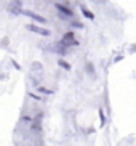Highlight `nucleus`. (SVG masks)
I'll use <instances>...</instances> for the list:
<instances>
[{"label": "nucleus", "instance_id": "f257e3e1", "mask_svg": "<svg viewBox=\"0 0 136 146\" xmlns=\"http://www.w3.org/2000/svg\"><path fill=\"white\" fill-rule=\"evenodd\" d=\"M26 29L34 32V34H38V35H43V37H48L51 35V31L50 29H45V27H40V26H34V24H27Z\"/></svg>", "mask_w": 136, "mask_h": 146}, {"label": "nucleus", "instance_id": "f03ea898", "mask_svg": "<svg viewBox=\"0 0 136 146\" xmlns=\"http://www.w3.org/2000/svg\"><path fill=\"white\" fill-rule=\"evenodd\" d=\"M22 15H26V16L32 18L34 21L40 23V24H45V23H47V19H45V18H43V16H40V15L34 13V11H30V10H22Z\"/></svg>", "mask_w": 136, "mask_h": 146}, {"label": "nucleus", "instance_id": "7ed1b4c3", "mask_svg": "<svg viewBox=\"0 0 136 146\" xmlns=\"http://www.w3.org/2000/svg\"><path fill=\"white\" fill-rule=\"evenodd\" d=\"M55 8L58 10L59 13H63L64 16H74L72 10H69V7H66V5H63V3H55Z\"/></svg>", "mask_w": 136, "mask_h": 146}, {"label": "nucleus", "instance_id": "20e7f679", "mask_svg": "<svg viewBox=\"0 0 136 146\" xmlns=\"http://www.w3.org/2000/svg\"><path fill=\"white\" fill-rule=\"evenodd\" d=\"M80 10H82V13L85 15V18H88V19H94V15L91 13L88 8H86L85 5H80Z\"/></svg>", "mask_w": 136, "mask_h": 146}, {"label": "nucleus", "instance_id": "39448f33", "mask_svg": "<svg viewBox=\"0 0 136 146\" xmlns=\"http://www.w3.org/2000/svg\"><path fill=\"white\" fill-rule=\"evenodd\" d=\"M58 64H59L61 68H64V69H67V71H71V64H69L67 61H64V60H58Z\"/></svg>", "mask_w": 136, "mask_h": 146}, {"label": "nucleus", "instance_id": "423d86ee", "mask_svg": "<svg viewBox=\"0 0 136 146\" xmlns=\"http://www.w3.org/2000/svg\"><path fill=\"white\" fill-rule=\"evenodd\" d=\"M72 26L74 27H80V29H82V27H83V24H82V23H72Z\"/></svg>", "mask_w": 136, "mask_h": 146}]
</instances>
